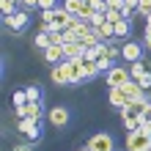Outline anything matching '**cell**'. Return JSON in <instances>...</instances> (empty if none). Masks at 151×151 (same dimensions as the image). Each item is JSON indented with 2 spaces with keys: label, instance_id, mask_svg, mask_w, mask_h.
<instances>
[{
  "label": "cell",
  "instance_id": "6da1fadb",
  "mask_svg": "<svg viewBox=\"0 0 151 151\" xmlns=\"http://www.w3.org/2000/svg\"><path fill=\"white\" fill-rule=\"evenodd\" d=\"M127 151H151V137H148V132H143V129L127 132Z\"/></svg>",
  "mask_w": 151,
  "mask_h": 151
},
{
  "label": "cell",
  "instance_id": "7a4b0ae2",
  "mask_svg": "<svg viewBox=\"0 0 151 151\" xmlns=\"http://www.w3.org/2000/svg\"><path fill=\"white\" fill-rule=\"evenodd\" d=\"M129 80H132V77H129V69H127V66H113L110 72L104 74V83H107L110 88H124Z\"/></svg>",
  "mask_w": 151,
  "mask_h": 151
},
{
  "label": "cell",
  "instance_id": "3957f363",
  "mask_svg": "<svg viewBox=\"0 0 151 151\" xmlns=\"http://www.w3.org/2000/svg\"><path fill=\"white\" fill-rule=\"evenodd\" d=\"M17 132H19V135H25L28 140H39V137H41V121L19 118V121H17Z\"/></svg>",
  "mask_w": 151,
  "mask_h": 151
},
{
  "label": "cell",
  "instance_id": "277c9868",
  "mask_svg": "<svg viewBox=\"0 0 151 151\" xmlns=\"http://www.w3.org/2000/svg\"><path fill=\"white\" fill-rule=\"evenodd\" d=\"M66 63V72H69V83L77 85L85 80V58H74V60H63Z\"/></svg>",
  "mask_w": 151,
  "mask_h": 151
},
{
  "label": "cell",
  "instance_id": "5b68a950",
  "mask_svg": "<svg viewBox=\"0 0 151 151\" xmlns=\"http://www.w3.org/2000/svg\"><path fill=\"white\" fill-rule=\"evenodd\" d=\"M143 50L146 47L140 41H127L121 47V58L127 60V63H137V60H143Z\"/></svg>",
  "mask_w": 151,
  "mask_h": 151
},
{
  "label": "cell",
  "instance_id": "8992f818",
  "mask_svg": "<svg viewBox=\"0 0 151 151\" xmlns=\"http://www.w3.org/2000/svg\"><path fill=\"white\" fill-rule=\"evenodd\" d=\"M3 22H6L8 30H17V33H19V30L28 28V11L22 8V11H17V14H11V17H3Z\"/></svg>",
  "mask_w": 151,
  "mask_h": 151
},
{
  "label": "cell",
  "instance_id": "52a82bcc",
  "mask_svg": "<svg viewBox=\"0 0 151 151\" xmlns=\"http://www.w3.org/2000/svg\"><path fill=\"white\" fill-rule=\"evenodd\" d=\"M88 148L91 151H113V137L107 132H99V135H93L88 140Z\"/></svg>",
  "mask_w": 151,
  "mask_h": 151
},
{
  "label": "cell",
  "instance_id": "ba28073f",
  "mask_svg": "<svg viewBox=\"0 0 151 151\" xmlns=\"http://www.w3.org/2000/svg\"><path fill=\"white\" fill-rule=\"evenodd\" d=\"M17 118H33V121H41V102H28L25 107L17 110Z\"/></svg>",
  "mask_w": 151,
  "mask_h": 151
},
{
  "label": "cell",
  "instance_id": "9c48e42d",
  "mask_svg": "<svg viewBox=\"0 0 151 151\" xmlns=\"http://www.w3.org/2000/svg\"><path fill=\"white\" fill-rule=\"evenodd\" d=\"M50 124H52V127H66V124H69V107H60V104H58V107H52L50 110Z\"/></svg>",
  "mask_w": 151,
  "mask_h": 151
},
{
  "label": "cell",
  "instance_id": "30bf717a",
  "mask_svg": "<svg viewBox=\"0 0 151 151\" xmlns=\"http://www.w3.org/2000/svg\"><path fill=\"white\" fill-rule=\"evenodd\" d=\"M44 60H47V63H52V66L63 63V60H66L63 47H60V44H52V47H47V50H44Z\"/></svg>",
  "mask_w": 151,
  "mask_h": 151
},
{
  "label": "cell",
  "instance_id": "8fae6325",
  "mask_svg": "<svg viewBox=\"0 0 151 151\" xmlns=\"http://www.w3.org/2000/svg\"><path fill=\"white\" fill-rule=\"evenodd\" d=\"M107 102L113 104V107H118V110H124L129 104V96L124 93V88H110V93H107Z\"/></svg>",
  "mask_w": 151,
  "mask_h": 151
},
{
  "label": "cell",
  "instance_id": "7c38bea8",
  "mask_svg": "<svg viewBox=\"0 0 151 151\" xmlns=\"http://www.w3.org/2000/svg\"><path fill=\"white\" fill-rule=\"evenodd\" d=\"M85 44L83 41H72V44H63V55L66 60H74V58H85Z\"/></svg>",
  "mask_w": 151,
  "mask_h": 151
},
{
  "label": "cell",
  "instance_id": "4fadbf2b",
  "mask_svg": "<svg viewBox=\"0 0 151 151\" xmlns=\"http://www.w3.org/2000/svg\"><path fill=\"white\" fill-rule=\"evenodd\" d=\"M50 77H52V83H55V85H72V83H69V72H66V63H58V66H52Z\"/></svg>",
  "mask_w": 151,
  "mask_h": 151
},
{
  "label": "cell",
  "instance_id": "5bb4252c",
  "mask_svg": "<svg viewBox=\"0 0 151 151\" xmlns=\"http://www.w3.org/2000/svg\"><path fill=\"white\" fill-rule=\"evenodd\" d=\"M124 93L129 96V102H135V99H146V91L137 85V80H129V83L124 85Z\"/></svg>",
  "mask_w": 151,
  "mask_h": 151
},
{
  "label": "cell",
  "instance_id": "9a60e30c",
  "mask_svg": "<svg viewBox=\"0 0 151 151\" xmlns=\"http://www.w3.org/2000/svg\"><path fill=\"white\" fill-rule=\"evenodd\" d=\"M63 8L72 17H80V14H83V8H85V0H63Z\"/></svg>",
  "mask_w": 151,
  "mask_h": 151
},
{
  "label": "cell",
  "instance_id": "2e32d148",
  "mask_svg": "<svg viewBox=\"0 0 151 151\" xmlns=\"http://www.w3.org/2000/svg\"><path fill=\"white\" fill-rule=\"evenodd\" d=\"M83 44H85V47H88V50H93V47H99V44H104V39L99 36V30H96V28H93V30H91V33H88V36L83 39Z\"/></svg>",
  "mask_w": 151,
  "mask_h": 151
},
{
  "label": "cell",
  "instance_id": "e0dca14e",
  "mask_svg": "<svg viewBox=\"0 0 151 151\" xmlns=\"http://www.w3.org/2000/svg\"><path fill=\"white\" fill-rule=\"evenodd\" d=\"M146 72H148V66L143 63V60H137V63H129V77H132V80H140Z\"/></svg>",
  "mask_w": 151,
  "mask_h": 151
},
{
  "label": "cell",
  "instance_id": "ac0fdd59",
  "mask_svg": "<svg viewBox=\"0 0 151 151\" xmlns=\"http://www.w3.org/2000/svg\"><path fill=\"white\" fill-rule=\"evenodd\" d=\"M11 104H14V110H19V107H25V104H28V93H25V88H22V91H14Z\"/></svg>",
  "mask_w": 151,
  "mask_h": 151
},
{
  "label": "cell",
  "instance_id": "d6986e66",
  "mask_svg": "<svg viewBox=\"0 0 151 151\" xmlns=\"http://www.w3.org/2000/svg\"><path fill=\"white\" fill-rule=\"evenodd\" d=\"M104 58H107V60L121 58V47H115V41H107V44H104Z\"/></svg>",
  "mask_w": 151,
  "mask_h": 151
},
{
  "label": "cell",
  "instance_id": "ffe728a7",
  "mask_svg": "<svg viewBox=\"0 0 151 151\" xmlns=\"http://www.w3.org/2000/svg\"><path fill=\"white\" fill-rule=\"evenodd\" d=\"M129 30H132V28H129V19H121L118 25H115V41H118V39H127Z\"/></svg>",
  "mask_w": 151,
  "mask_h": 151
},
{
  "label": "cell",
  "instance_id": "44dd1931",
  "mask_svg": "<svg viewBox=\"0 0 151 151\" xmlns=\"http://www.w3.org/2000/svg\"><path fill=\"white\" fill-rule=\"evenodd\" d=\"M17 6H19V0H0L3 17H11V14H17Z\"/></svg>",
  "mask_w": 151,
  "mask_h": 151
},
{
  "label": "cell",
  "instance_id": "7402d4cb",
  "mask_svg": "<svg viewBox=\"0 0 151 151\" xmlns=\"http://www.w3.org/2000/svg\"><path fill=\"white\" fill-rule=\"evenodd\" d=\"M33 44H36V47H39L41 52L47 50V47H52V44H50V36H47V33H41V30L36 33V39H33Z\"/></svg>",
  "mask_w": 151,
  "mask_h": 151
},
{
  "label": "cell",
  "instance_id": "603a6c76",
  "mask_svg": "<svg viewBox=\"0 0 151 151\" xmlns=\"http://www.w3.org/2000/svg\"><path fill=\"white\" fill-rule=\"evenodd\" d=\"M102 69H99V63L96 60H85V80H91V77H96Z\"/></svg>",
  "mask_w": 151,
  "mask_h": 151
},
{
  "label": "cell",
  "instance_id": "cb8c5ba5",
  "mask_svg": "<svg viewBox=\"0 0 151 151\" xmlns=\"http://www.w3.org/2000/svg\"><path fill=\"white\" fill-rule=\"evenodd\" d=\"M25 93H28V102H41V88L39 85H28Z\"/></svg>",
  "mask_w": 151,
  "mask_h": 151
},
{
  "label": "cell",
  "instance_id": "d4e9b609",
  "mask_svg": "<svg viewBox=\"0 0 151 151\" xmlns=\"http://www.w3.org/2000/svg\"><path fill=\"white\" fill-rule=\"evenodd\" d=\"M104 19H107V22H113V25H118V22L124 19V14L118 11V8H110V11L104 14Z\"/></svg>",
  "mask_w": 151,
  "mask_h": 151
},
{
  "label": "cell",
  "instance_id": "484cf974",
  "mask_svg": "<svg viewBox=\"0 0 151 151\" xmlns=\"http://www.w3.org/2000/svg\"><path fill=\"white\" fill-rule=\"evenodd\" d=\"M137 14L146 19V17L151 14V0H137Z\"/></svg>",
  "mask_w": 151,
  "mask_h": 151
},
{
  "label": "cell",
  "instance_id": "4316f807",
  "mask_svg": "<svg viewBox=\"0 0 151 151\" xmlns=\"http://www.w3.org/2000/svg\"><path fill=\"white\" fill-rule=\"evenodd\" d=\"M55 6H60L58 0H39V11H50V8H55Z\"/></svg>",
  "mask_w": 151,
  "mask_h": 151
},
{
  "label": "cell",
  "instance_id": "83f0119b",
  "mask_svg": "<svg viewBox=\"0 0 151 151\" xmlns=\"http://www.w3.org/2000/svg\"><path fill=\"white\" fill-rule=\"evenodd\" d=\"M137 85L143 88V91H148V88H151V72H146L143 77H140V80H137Z\"/></svg>",
  "mask_w": 151,
  "mask_h": 151
},
{
  "label": "cell",
  "instance_id": "f1b7e54d",
  "mask_svg": "<svg viewBox=\"0 0 151 151\" xmlns=\"http://www.w3.org/2000/svg\"><path fill=\"white\" fill-rule=\"evenodd\" d=\"M72 41H80L74 30H63V44H72Z\"/></svg>",
  "mask_w": 151,
  "mask_h": 151
},
{
  "label": "cell",
  "instance_id": "f546056e",
  "mask_svg": "<svg viewBox=\"0 0 151 151\" xmlns=\"http://www.w3.org/2000/svg\"><path fill=\"white\" fill-rule=\"evenodd\" d=\"M19 6L25 11H30V8H39V0H19Z\"/></svg>",
  "mask_w": 151,
  "mask_h": 151
},
{
  "label": "cell",
  "instance_id": "4dcf8cb0",
  "mask_svg": "<svg viewBox=\"0 0 151 151\" xmlns=\"http://www.w3.org/2000/svg\"><path fill=\"white\" fill-rule=\"evenodd\" d=\"M41 22H55V11H41Z\"/></svg>",
  "mask_w": 151,
  "mask_h": 151
},
{
  "label": "cell",
  "instance_id": "1f68e13d",
  "mask_svg": "<svg viewBox=\"0 0 151 151\" xmlns=\"http://www.w3.org/2000/svg\"><path fill=\"white\" fill-rule=\"evenodd\" d=\"M85 60H99V52H96V47H93V50H85Z\"/></svg>",
  "mask_w": 151,
  "mask_h": 151
},
{
  "label": "cell",
  "instance_id": "d6a6232c",
  "mask_svg": "<svg viewBox=\"0 0 151 151\" xmlns=\"http://www.w3.org/2000/svg\"><path fill=\"white\" fill-rule=\"evenodd\" d=\"M107 8H118V11H121V8H124V0H107Z\"/></svg>",
  "mask_w": 151,
  "mask_h": 151
},
{
  "label": "cell",
  "instance_id": "836d02e7",
  "mask_svg": "<svg viewBox=\"0 0 151 151\" xmlns=\"http://www.w3.org/2000/svg\"><path fill=\"white\" fill-rule=\"evenodd\" d=\"M11 151H33V146L30 143H19V146H14Z\"/></svg>",
  "mask_w": 151,
  "mask_h": 151
},
{
  "label": "cell",
  "instance_id": "e575fe53",
  "mask_svg": "<svg viewBox=\"0 0 151 151\" xmlns=\"http://www.w3.org/2000/svg\"><path fill=\"white\" fill-rule=\"evenodd\" d=\"M143 121L151 124V102H148V107H146V113H143Z\"/></svg>",
  "mask_w": 151,
  "mask_h": 151
},
{
  "label": "cell",
  "instance_id": "d590c367",
  "mask_svg": "<svg viewBox=\"0 0 151 151\" xmlns=\"http://www.w3.org/2000/svg\"><path fill=\"white\" fill-rule=\"evenodd\" d=\"M143 41H146V44H143V47H146V50L151 52V33H146V39H143Z\"/></svg>",
  "mask_w": 151,
  "mask_h": 151
},
{
  "label": "cell",
  "instance_id": "8d00e7d4",
  "mask_svg": "<svg viewBox=\"0 0 151 151\" xmlns=\"http://www.w3.org/2000/svg\"><path fill=\"white\" fill-rule=\"evenodd\" d=\"M77 151H91V148H88V146H85V148H77Z\"/></svg>",
  "mask_w": 151,
  "mask_h": 151
}]
</instances>
